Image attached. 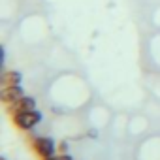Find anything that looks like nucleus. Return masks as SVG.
I'll return each instance as SVG.
<instances>
[{
    "mask_svg": "<svg viewBox=\"0 0 160 160\" xmlns=\"http://www.w3.org/2000/svg\"><path fill=\"white\" fill-rule=\"evenodd\" d=\"M13 117V122L17 128L21 130H32L40 121H42V113L38 109H30V111H21V113H15L12 115Z\"/></svg>",
    "mask_w": 160,
    "mask_h": 160,
    "instance_id": "1",
    "label": "nucleus"
},
{
    "mask_svg": "<svg viewBox=\"0 0 160 160\" xmlns=\"http://www.w3.org/2000/svg\"><path fill=\"white\" fill-rule=\"evenodd\" d=\"M32 147L36 151V154H40L42 158H47V156H53L57 154V147H55V141L51 138H45V136H40L32 141Z\"/></svg>",
    "mask_w": 160,
    "mask_h": 160,
    "instance_id": "2",
    "label": "nucleus"
},
{
    "mask_svg": "<svg viewBox=\"0 0 160 160\" xmlns=\"http://www.w3.org/2000/svg\"><path fill=\"white\" fill-rule=\"evenodd\" d=\"M30 109H36V100H34L32 96H23V98H19L17 102H13V104L8 106V111H10L12 115L21 113V111H30Z\"/></svg>",
    "mask_w": 160,
    "mask_h": 160,
    "instance_id": "3",
    "label": "nucleus"
},
{
    "mask_svg": "<svg viewBox=\"0 0 160 160\" xmlns=\"http://www.w3.org/2000/svg\"><path fill=\"white\" fill-rule=\"evenodd\" d=\"M25 96V92H23V89H21V85H10V87H4L2 89V92H0V98H2V102L4 104H13V102H17L19 98H23Z\"/></svg>",
    "mask_w": 160,
    "mask_h": 160,
    "instance_id": "4",
    "label": "nucleus"
},
{
    "mask_svg": "<svg viewBox=\"0 0 160 160\" xmlns=\"http://www.w3.org/2000/svg\"><path fill=\"white\" fill-rule=\"evenodd\" d=\"M2 83H4V87L21 85V73H19V72H6V73L2 75Z\"/></svg>",
    "mask_w": 160,
    "mask_h": 160,
    "instance_id": "5",
    "label": "nucleus"
},
{
    "mask_svg": "<svg viewBox=\"0 0 160 160\" xmlns=\"http://www.w3.org/2000/svg\"><path fill=\"white\" fill-rule=\"evenodd\" d=\"M42 160H60V154H53V156H47V158H42Z\"/></svg>",
    "mask_w": 160,
    "mask_h": 160,
    "instance_id": "6",
    "label": "nucleus"
},
{
    "mask_svg": "<svg viewBox=\"0 0 160 160\" xmlns=\"http://www.w3.org/2000/svg\"><path fill=\"white\" fill-rule=\"evenodd\" d=\"M66 149H68V145L66 143H60V152H66Z\"/></svg>",
    "mask_w": 160,
    "mask_h": 160,
    "instance_id": "7",
    "label": "nucleus"
},
{
    "mask_svg": "<svg viewBox=\"0 0 160 160\" xmlns=\"http://www.w3.org/2000/svg\"><path fill=\"white\" fill-rule=\"evenodd\" d=\"M0 160H6V158H4V156H2V158H0Z\"/></svg>",
    "mask_w": 160,
    "mask_h": 160,
    "instance_id": "8",
    "label": "nucleus"
}]
</instances>
